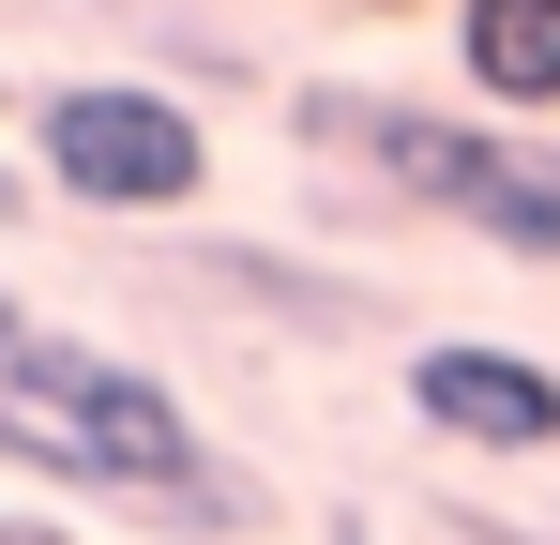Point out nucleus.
<instances>
[{"mask_svg": "<svg viewBox=\"0 0 560 545\" xmlns=\"http://www.w3.org/2000/svg\"><path fill=\"white\" fill-rule=\"evenodd\" d=\"M0 409L46 440L61 485H92V500H167V515H243V485L212 469L197 440V409L152 379V363L92 349V334H61V318H31L15 288H0Z\"/></svg>", "mask_w": 560, "mask_h": 545, "instance_id": "obj_1", "label": "nucleus"}, {"mask_svg": "<svg viewBox=\"0 0 560 545\" xmlns=\"http://www.w3.org/2000/svg\"><path fill=\"white\" fill-rule=\"evenodd\" d=\"M318 152H364L409 212H455L469 243L560 272V152L515 137V121H455V106H364V91H303L288 106Z\"/></svg>", "mask_w": 560, "mask_h": 545, "instance_id": "obj_2", "label": "nucleus"}, {"mask_svg": "<svg viewBox=\"0 0 560 545\" xmlns=\"http://www.w3.org/2000/svg\"><path fill=\"white\" fill-rule=\"evenodd\" d=\"M31 167L77 212H183L212 182V121L183 91H152V77H61L31 106Z\"/></svg>", "mask_w": 560, "mask_h": 545, "instance_id": "obj_3", "label": "nucleus"}, {"mask_svg": "<svg viewBox=\"0 0 560 545\" xmlns=\"http://www.w3.org/2000/svg\"><path fill=\"white\" fill-rule=\"evenodd\" d=\"M409 409L440 440H469V454H560V363L440 334V349H409Z\"/></svg>", "mask_w": 560, "mask_h": 545, "instance_id": "obj_4", "label": "nucleus"}, {"mask_svg": "<svg viewBox=\"0 0 560 545\" xmlns=\"http://www.w3.org/2000/svg\"><path fill=\"white\" fill-rule=\"evenodd\" d=\"M455 91L469 121H546L560 106V0H455Z\"/></svg>", "mask_w": 560, "mask_h": 545, "instance_id": "obj_5", "label": "nucleus"}, {"mask_svg": "<svg viewBox=\"0 0 560 545\" xmlns=\"http://www.w3.org/2000/svg\"><path fill=\"white\" fill-rule=\"evenodd\" d=\"M469 545H546V531H500V515H469Z\"/></svg>", "mask_w": 560, "mask_h": 545, "instance_id": "obj_6", "label": "nucleus"}, {"mask_svg": "<svg viewBox=\"0 0 560 545\" xmlns=\"http://www.w3.org/2000/svg\"><path fill=\"white\" fill-rule=\"evenodd\" d=\"M0 212H31V197H15V167H0Z\"/></svg>", "mask_w": 560, "mask_h": 545, "instance_id": "obj_7", "label": "nucleus"}, {"mask_svg": "<svg viewBox=\"0 0 560 545\" xmlns=\"http://www.w3.org/2000/svg\"><path fill=\"white\" fill-rule=\"evenodd\" d=\"M334 545H378V531H334Z\"/></svg>", "mask_w": 560, "mask_h": 545, "instance_id": "obj_8", "label": "nucleus"}]
</instances>
